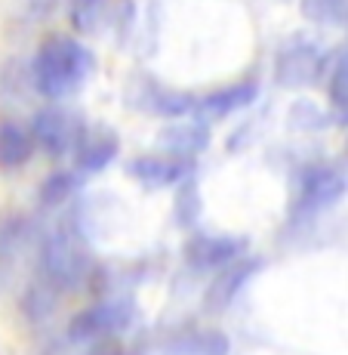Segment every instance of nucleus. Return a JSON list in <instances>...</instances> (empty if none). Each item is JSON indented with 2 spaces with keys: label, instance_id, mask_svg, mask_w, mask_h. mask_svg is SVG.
<instances>
[{
  "label": "nucleus",
  "instance_id": "obj_1",
  "mask_svg": "<svg viewBox=\"0 0 348 355\" xmlns=\"http://www.w3.org/2000/svg\"><path fill=\"white\" fill-rule=\"evenodd\" d=\"M93 53L86 50L80 40L68 37V34H53L34 53V84L44 96L65 99L77 93L93 74Z\"/></svg>",
  "mask_w": 348,
  "mask_h": 355
},
{
  "label": "nucleus",
  "instance_id": "obj_2",
  "mask_svg": "<svg viewBox=\"0 0 348 355\" xmlns=\"http://www.w3.org/2000/svg\"><path fill=\"white\" fill-rule=\"evenodd\" d=\"M40 269H44L46 288L53 291H74L90 278L93 272L90 248H86L84 235L71 223H62V226H56L44 238Z\"/></svg>",
  "mask_w": 348,
  "mask_h": 355
},
{
  "label": "nucleus",
  "instance_id": "obj_3",
  "mask_svg": "<svg viewBox=\"0 0 348 355\" xmlns=\"http://www.w3.org/2000/svg\"><path fill=\"white\" fill-rule=\"evenodd\" d=\"M348 180L336 167L327 164H311L296 173V186H293V220H309L318 216L320 210L333 207L339 198H345Z\"/></svg>",
  "mask_w": 348,
  "mask_h": 355
},
{
  "label": "nucleus",
  "instance_id": "obj_4",
  "mask_svg": "<svg viewBox=\"0 0 348 355\" xmlns=\"http://www.w3.org/2000/svg\"><path fill=\"white\" fill-rule=\"evenodd\" d=\"M133 322H136L133 300H127V297L102 300V303L80 309L68 322V337L74 343H102V340L120 337L124 331H129Z\"/></svg>",
  "mask_w": 348,
  "mask_h": 355
},
{
  "label": "nucleus",
  "instance_id": "obj_5",
  "mask_svg": "<svg viewBox=\"0 0 348 355\" xmlns=\"http://www.w3.org/2000/svg\"><path fill=\"white\" fill-rule=\"evenodd\" d=\"M84 121L77 118V114L65 112V108H44V112H37V118H34L31 124V133L34 139H37V146L44 148V152H50L53 158H59V155L65 152H74L80 142V136H84Z\"/></svg>",
  "mask_w": 348,
  "mask_h": 355
},
{
  "label": "nucleus",
  "instance_id": "obj_6",
  "mask_svg": "<svg viewBox=\"0 0 348 355\" xmlns=\"http://www.w3.org/2000/svg\"><path fill=\"white\" fill-rule=\"evenodd\" d=\"M185 263L194 269H228L247 254V241L241 235H207L197 232L185 241Z\"/></svg>",
  "mask_w": 348,
  "mask_h": 355
},
{
  "label": "nucleus",
  "instance_id": "obj_7",
  "mask_svg": "<svg viewBox=\"0 0 348 355\" xmlns=\"http://www.w3.org/2000/svg\"><path fill=\"white\" fill-rule=\"evenodd\" d=\"M320 68H324V56L318 46L305 37H293L277 56V80L284 87H309L320 78Z\"/></svg>",
  "mask_w": 348,
  "mask_h": 355
},
{
  "label": "nucleus",
  "instance_id": "obj_8",
  "mask_svg": "<svg viewBox=\"0 0 348 355\" xmlns=\"http://www.w3.org/2000/svg\"><path fill=\"white\" fill-rule=\"evenodd\" d=\"M191 170H194L191 158H176V155H152V158L129 161V173L145 186H176L188 180Z\"/></svg>",
  "mask_w": 348,
  "mask_h": 355
},
{
  "label": "nucleus",
  "instance_id": "obj_9",
  "mask_svg": "<svg viewBox=\"0 0 348 355\" xmlns=\"http://www.w3.org/2000/svg\"><path fill=\"white\" fill-rule=\"evenodd\" d=\"M118 158V136L111 130H84L77 148H74V167L84 173L105 170Z\"/></svg>",
  "mask_w": 348,
  "mask_h": 355
},
{
  "label": "nucleus",
  "instance_id": "obj_10",
  "mask_svg": "<svg viewBox=\"0 0 348 355\" xmlns=\"http://www.w3.org/2000/svg\"><path fill=\"white\" fill-rule=\"evenodd\" d=\"M256 84L253 80H244V84H231V87H222V90H213L207 96L197 99V108L194 112L207 114V118H225L231 112H241L247 108L250 102L256 99Z\"/></svg>",
  "mask_w": 348,
  "mask_h": 355
},
{
  "label": "nucleus",
  "instance_id": "obj_11",
  "mask_svg": "<svg viewBox=\"0 0 348 355\" xmlns=\"http://www.w3.org/2000/svg\"><path fill=\"white\" fill-rule=\"evenodd\" d=\"M34 146L37 139L31 130L16 121H0V167L3 170H19L34 155Z\"/></svg>",
  "mask_w": 348,
  "mask_h": 355
},
{
  "label": "nucleus",
  "instance_id": "obj_12",
  "mask_svg": "<svg viewBox=\"0 0 348 355\" xmlns=\"http://www.w3.org/2000/svg\"><path fill=\"white\" fill-rule=\"evenodd\" d=\"M256 269H259V259H237V263H231L228 269H222L219 282H216L213 291H210V306H216V309L228 306L231 300L237 297L241 284L250 282V275H253Z\"/></svg>",
  "mask_w": 348,
  "mask_h": 355
},
{
  "label": "nucleus",
  "instance_id": "obj_13",
  "mask_svg": "<svg viewBox=\"0 0 348 355\" xmlns=\"http://www.w3.org/2000/svg\"><path fill=\"white\" fill-rule=\"evenodd\" d=\"M163 146L176 158H191L201 148H207V127L197 124V121H191L185 127H173L170 133H163Z\"/></svg>",
  "mask_w": 348,
  "mask_h": 355
},
{
  "label": "nucleus",
  "instance_id": "obj_14",
  "mask_svg": "<svg viewBox=\"0 0 348 355\" xmlns=\"http://www.w3.org/2000/svg\"><path fill=\"white\" fill-rule=\"evenodd\" d=\"M170 352L173 355H228V340L219 331H197L182 337Z\"/></svg>",
  "mask_w": 348,
  "mask_h": 355
},
{
  "label": "nucleus",
  "instance_id": "obj_15",
  "mask_svg": "<svg viewBox=\"0 0 348 355\" xmlns=\"http://www.w3.org/2000/svg\"><path fill=\"white\" fill-rule=\"evenodd\" d=\"M74 192H77V176H74L71 170H56V173H50L44 180V186H40V204H44V207H59V204H65Z\"/></svg>",
  "mask_w": 348,
  "mask_h": 355
},
{
  "label": "nucleus",
  "instance_id": "obj_16",
  "mask_svg": "<svg viewBox=\"0 0 348 355\" xmlns=\"http://www.w3.org/2000/svg\"><path fill=\"white\" fill-rule=\"evenodd\" d=\"M302 16L318 25H342L345 22V0H299Z\"/></svg>",
  "mask_w": 348,
  "mask_h": 355
},
{
  "label": "nucleus",
  "instance_id": "obj_17",
  "mask_svg": "<svg viewBox=\"0 0 348 355\" xmlns=\"http://www.w3.org/2000/svg\"><path fill=\"white\" fill-rule=\"evenodd\" d=\"M330 102L336 108V114L348 118V50L339 53V59L333 62L330 71Z\"/></svg>",
  "mask_w": 348,
  "mask_h": 355
},
{
  "label": "nucleus",
  "instance_id": "obj_18",
  "mask_svg": "<svg viewBox=\"0 0 348 355\" xmlns=\"http://www.w3.org/2000/svg\"><path fill=\"white\" fill-rule=\"evenodd\" d=\"M105 16V0H74L71 3V22L80 31H95Z\"/></svg>",
  "mask_w": 348,
  "mask_h": 355
},
{
  "label": "nucleus",
  "instance_id": "obj_19",
  "mask_svg": "<svg viewBox=\"0 0 348 355\" xmlns=\"http://www.w3.org/2000/svg\"><path fill=\"white\" fill-rule=\"evenodd\" d=\"M188 198H191V186L182 189V192H179V201H176V210H179V223H182V226H188V223L194 220L197 207H201V201H197V198H194L191 204H188Z\"/></svg>",
  "mask_w": 348,
  "mask_h": 355
},
{
  "label": "nucleus",
  "instance_id": "obj_20",
  "mask_svg": "<svg viewBox=\"0 0 348 355\" xmlns=\"http://www.w3.org/2000/svg\"><path fill=\"white\" fill-rule=\"evenodd\" d=\"M86 355H139V349L118 343V340H102V343H95Z\"/></svg>",
  "mask_w": 348,
  "mask_h": 355
}]
</instances>
